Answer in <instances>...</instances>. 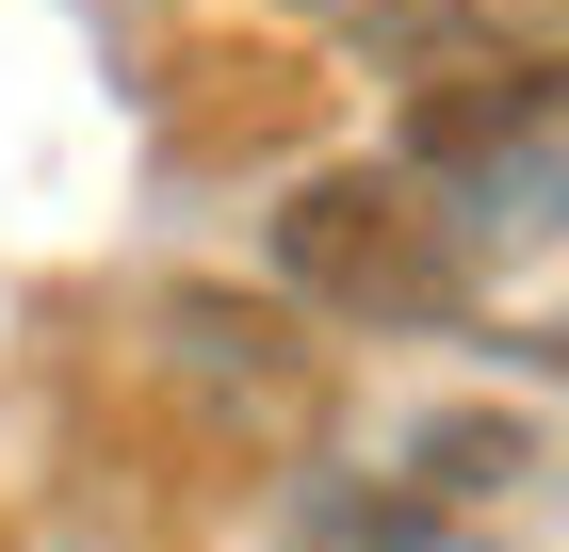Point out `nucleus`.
<instances>
[{
	"label": "nucleus",
	"mask_w": 569,
	"mask_h": 552,
	"mask_svg": "<svg viewBox=\"0 0 569 552\" xmlns=\"http://www.w3.org/2000/svg\"><path fill=\"white\" fill-rule=\"evenodd\" d=\"M277 552H472V536H456L407 471H309L293 520H277Z\"/></svg>",
	"instance_id": "nucleus-5"
},
{
	"label": "nucleus",
	"mask_w": 569,
	"mask_h": 552,
	"mask_svg": "<svg viewBox=\"0 0 569 552\" xmlns=\"http://www.w3.org/2000/svg\"><path fill=\"white\" fill-rule=\"evenodd\" d=\"M439 244H456L472 325H505L521 358H569V163H537V98L505 114V179H472L439 212Z\"/></svg>",
	"instance_id": "nucleus-1"
},
{
	"label": "nucleus",
	"mask_w": 569,
	"mask_h": 552,
	"mask_svg": "<svg viewBox=\"0 0 569 552\" xmlns=\"http://www.w3.org/2000/svg\"><path fill=\"white\" fill-rule=\"evenodd\" d=\"M326 49L358 66H553L569 0H293Z\"/></svg>",
	"instance_id": "nucleus-3"
},
{
	"label": "nucleus",
	"mask_w": 569,
	"mask_h": 552,
	"mask_svg": "<svg viewBox=\"0 0 569 552\" xmlns=\"http://www.w3.org/2000/svg\"><path fill=\"white\" fill-rule=\"evenodd\" d=\"M407 488H423L456 536H488V520L553 504V439H537V423H488V407H439V423H407Z\"/></svg>",
	"instance_id": "nucleus-4"
},
{
	"label": "nucleus",
	"mask_w": 569,
	"mask_h": 552,
	"mask_svg": "<svg viewBox=\"0 0 569 552\" xmlns=\"http://www.w3.org/2000/svg\"><path fill=\"white\" fill-rule=\"evenodd\" d=\"M277 260H293L326 309H358V325H423V309H456L439 195H407V179H326V195H293Z\"/></svg>",
	"instance_id": "nucleus-2"
}]
</instances>
